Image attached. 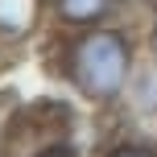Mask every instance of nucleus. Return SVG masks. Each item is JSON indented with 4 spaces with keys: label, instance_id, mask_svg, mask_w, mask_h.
Here are the masks:
<instances>
[{
    "label": "nucleus",
    "instance_id": "nucleus-8",
    "mask_svg": "<svg viewBox=\"0 0 157 157\" xmlns=\"http://www.w3.org/2000/svg\"><path fill=\"white\" fill-rule=\"evenodd\" d=\"M124 8L132 13V8H145V0H124Z\"/></svg>",
    "mask_w": 157,
    "mask_h": 157
},
{
    "label": "nucleus",
    "instance_id": "nucleus-5",
    "mask_svg": "<svg viewBox=\"0 0 157 157\" xmlns=\"http://www.w3.org/2000/svg\"><path fill=\"white\" fill-rule=\"evenodd\" d=\"M99 157H157V136H145V132H128V128H120V132L99 149Z\"/></svg>",
    "mask_w": 157,
    "mask_h": 157
},
{
    "label": "nucleus",
    "instance_id": "nucleus-7",
    "mask_svg": "<svg viewBox=\"0 0 157 157\" xmlns=\"http://www.w3.org/2000/svg\"><path fill=\"white\" fill-rule=\"evenodd\" d=\"M8 66H13V50H8V46H0V78L8 75Z\"/></svg>",
    "mask_w": 157,
    "mask_h": 157
},
{
    "label": "nucleus",
    "instance_id": "nucleus-2",
    "mask_svg": "<svg viewBox=\"0 0 157 157\" xmlns=\"http://www.w3.org/2000/svg\"><path fill=\"white\" fill-rule=\"evenodd\" d=\"M120 124L128 132H145V136H157V58L145 54L132 71V83H128L124 99L116 108Z\"/></svg>",
    "mask_w": 157,
    "mask_h": 157
},
{
    "label": "nucleus",
    "instance_id": "nucleus-3",
    "mask_svg": "<svg viewBox=\"0 0 157 157\" xmlns=\"http://www.w3.org/2000/svg\"><path fill=\"white\" fill-rule=\"evenodd\" d=\"M50 33V0H0V46L17 50Z\"/></svg>",
    "mask_w": 157,
    "mask_h": 157
},
{
    "label": "nucleus",
    "instance_id": "nucleus-1",
    "mask_svg": "<svg viewBox=\"0 0 157 157\" xmlns=\"http://www.w3.org/2000/svg\"><path fill=\"white\" fill-rule=\"evenodd\" d=\"M145 58V37L128 17L78 33H50V75L95 112H116Z\"/></svg>",
    "mask_w": 157,
    "mask_h": 157
},
{
    "label": "nucleus",
    "instance_id": "nucleus-6",
    "mask_svg": "<svg viewBox=\"0 0 157 157\" xmlns=\"http://www.w3.org/2000/svg\"><path fill=\"white\" fill-rule=\"evenodd\" d=\"M145 13H149V21H145V29H141V37H145V54L157 58V4L145 8Z\"/></svg>",
    "mask_w": 157,
    "mask_h": 157
},
{
    "label": "nucleus",
    "instance_id": "nucleus-4",
    "mask_svg": "<svg viewBox=\"0 0 157 157\" xmlns=\"http://www.w3.org/2000/svg\"><path fill=\"white\" fill-rule=\"evenodd\" d=\"M128 17L124 0H50V33H78Z\"/></svg>",
    "mask_w": 157,
    "mask_h": 157
},
{
    "label": "nucleus",
    "instance_id": "nucleus-9",
    "mask_svg": "<svg viewBox=\"0 0 157 157\" xmlns=\"http://www.w3.org/2000/svg\"><path fill=\"white\" fill-rule=\"evenodd\" d=\"M153 4H157V0H145V8H153Z\"/></svg>",
    "mask_w": 157,
    "mask_h": 157
}]
</instances>
